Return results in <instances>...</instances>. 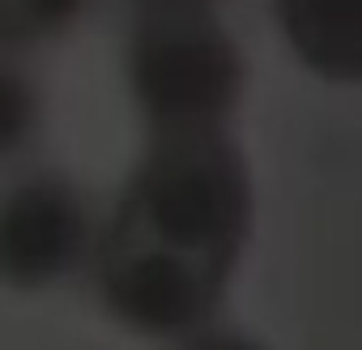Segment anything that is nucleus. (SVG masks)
<instances>
[{
    "label": "nucleus",
    "mask_w": 362,
    "mask_h": 350,
    "mask_svg": "<svg viewBox=\"0 0 362 350\" xmlns=\"http://www.w3.org/2000/svg\"><path fill=\"white\" fill-rule=\"evenodd\" d=\"M247 222V166L226 132L149 137L90 252L98 303L132 333L197 337L226 295Z\"/></svg>",
    "instance_id": "1"
},
{
    "label": "nucleus",
    "mask_w": 362,
    "mask_h": 350,
    "mask_svg": "<svg viewBox=\"0 0 362 350\" xmlns=\"http://www.w3.org/2000/svg\"><path fill=\"white\" fill-rule=\"evenodd\" d=\"M124 69L149 137L222 132L243 86L239 47L209 9H141Z\"/></svg>",
    "instance_id": "2"
},
{
    "label": "nucleus",
    "mask_w": 362,
    "mask_h": 350,
    "mask_svg": "<svg viewBox=\"0 0 362 350\" xmlns=\"http://www.w3.org/2000/svg\"><path fill=\"white\" fill-rule=\"evenodd\" d=\"M98 239L86 193L60 171H30L0 188V290L43 295L90 265Z\"/></svg>",
    "instance_id": "3"
},
{
    "label": "nucleus",
    "mask_w": 362,
    "mask_h": 350,
    "mask_svg": "<svg viewBox=\"0 0 362 350\" xmlns=\"http://www.w3.org/2000/svg\"><path fill=\"white\" fill-rule=\"evenodd\" d=\"M277 18L307 69L362 81V0H277Z\"/></svg>",
    "instance_id": "4"
},
{
    "label": "nucleus",
    "mask_w": 362,
    "mask_h": 350,
    "mask_svg": "<svg viewBox=\"0 0 362 350\" xmlns=\"http://www.w3.org/2000/svg\"><path fill=\"white\" fill-rule=\"evenodd\" d=\"M43 124V94L39 81L13 60L0 56V162L22 154Z\"/></svg>",
    "instance_id": "5"
},
{
    "label": "nucleus",
    "mask_w": 362,
    "mask_h": 350,
    "mask_svg": "<svg viewBox=\"0 0 362 350\" xmlns=\"http://www.w3.org/2000/svg\"><path fill=\"white\" fill-rule=\"evenodd\" d=\"M90 0H13L5 22V56H18L26 47L52 43L64 30L77 26Z\"/></svg>",
    "instance_id": "6"
},
{
    "label": "nucleus",
    "mask_w": 362,
    "mask_h": 350,
    "mask_svg": "<svg viewBox=\"0 0 362 350\" xmlns=\"http://www.w3.org/2000/svg\"><path fill=\"white\" fill-rule=\"evenodd\" d=\"M188 350H260V346L247 341V337H235V333H205V337H197Z\"/></svg>",
    "instance_id": "7"
},
{
    "label": "nucleus",
    "mask_w": 362,
    "mask_h": 350,
    "mask_svg": "<svg viewBox=\"0 0 362 350\" xmlns=\"http://www.w3.org/2000/svg\"><path fill=\"white\" fill-rule=\"evenodd\" d=\"M9 5H13V0H0V56H5V22H9Z\"/></svg>",
    "instance_id": "8"
}]
</instances>
